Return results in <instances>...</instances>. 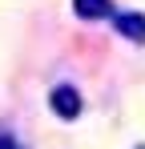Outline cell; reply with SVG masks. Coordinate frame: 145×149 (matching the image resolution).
I'll use <instances>...</instances> for the list:
<instances>
[{
  "instance_id": "cell-1",
  "label": "cell",
  "mask_w": 145,
  "mask_h": 149,
  "mask_svg": "<svg viewBox=\"0 0 145 149\" xmlns=\"http://www.w3.org/2000/svg\"><path fill=\"white\" fill-rule=\"evenodd\" d=\"M113 24L125 40L133 45H145V12H113Z\"/></svg>"
},
{
  "instance_id": "cell-2",
  "label": "cell",
  "mask_w": 145,
  "mask_h": 149,
  "mask_svg": "<svg viewBox=\"0 0 145 149\" xmlns=\"http://www.w3.org/2000/svg\"><path fill=\"white\" fill-rule=\"evenodd\" d=\"M52 109H56V117L72 121V117L81 113V93H77L72 85H56V89H52Z\"/></svg>"
},
{
  "instance_id": "cell-3",
  "label": "cell",
  "mask_w": 145,
  "mask_h": 149,
  "mask_svg": "<svg viewBox=\"0 0 145 149\" xmlns=\"http://www.w3.org/2000/svg\"><path fill=\"white\" fill-rule=\"evenodd\" d=\"M72 8H77L81 20H105V16H113L109 0H72Z\"/></svg>"
},
{
  "instance_id": "cell-4",
  "label": "cell",
  "mask_w": 145,
  "mask_h": 149,
  "mask_svg": "<svg viewBox=\"0 0 145 149\" xmlns=\"http://www.w3.org/2000/svg\"><path fill=\"white\" fill-rule=\"evenodd\" d=\"M0 149H16L12 141H8V133H0Z\"/></svg>"
}]
</instances>
